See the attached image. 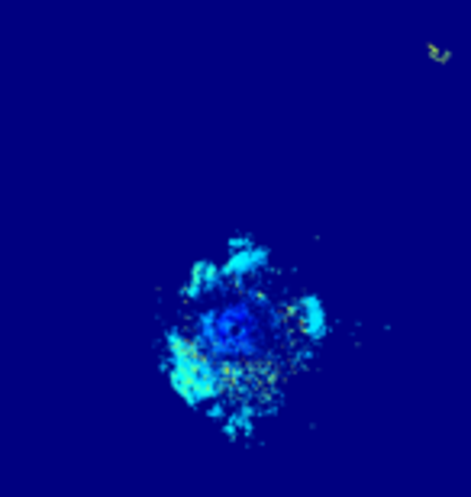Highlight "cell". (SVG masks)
Here are the masks:
<instances>
[{
  "mask_svg": "<svg viewBox=\"0 0 471 497\" xmlns=\"http://www.w3.org/2000/svg\"><path fill=\"white\" fill-rule=\"evenodd\" d=\"M159 371L168 391L191 414H204L210 423L232 404V378L188 339L181 323H165L159 339Z\"/></svg>",
  "mask_w": 471,
  "mask_h": 497,
  "instance_id": "1",
  "label": "cell"
},
{
  "mask_svg": "<svg viewBox=\"0 0 471 497\" xmlns=\"http://www.w3.org/2000/svg\"><path fill=\"white\" fill-rule=\"evenodd\" d=\"M284 310H288V323L294 329L297 343L304 345L310 355L319 353L333 339L336 320L323 294H317V291H297V294L284 297Z\"/></svg>",
  "mask_w": 471,
  "mask_h": 497,
  "instance_id": "3",
  "label": "cell"
},
{
  "mask_svg": "<svg viewBox=\"0 0 471 497\" xmlns=\"http://www.w3.org/2000/svg\"><path fill=\"white\" fill-rule=\"evenodd\" d=\"M220 294H226V284H223V272H220L216 256L191 258L188 272H184L181 288H178V301L188 307H200Z\"/></svg>",
  "mask_w": 471,
  "mask_h": 497,
  "instance_id": "4",
  "label": "cell"
},
{
  "mask_svg": "<svg viewBox=\"0 0 471 497\" xmlns=\"http://www.w3.org/2000/svg\"><path fill=\"white\" fill-rule=\"evenodd\" d=\"M220 272H223L226 291H246L265 284V278L275 272V248L262 236L240 230V233L226 236L223 252L216 256Z\"/></svg>",
  "mask_w": 471,
  "mask_h": 497,
  "instance_id": "2",
  "label": "cell"
}]
</instances>
